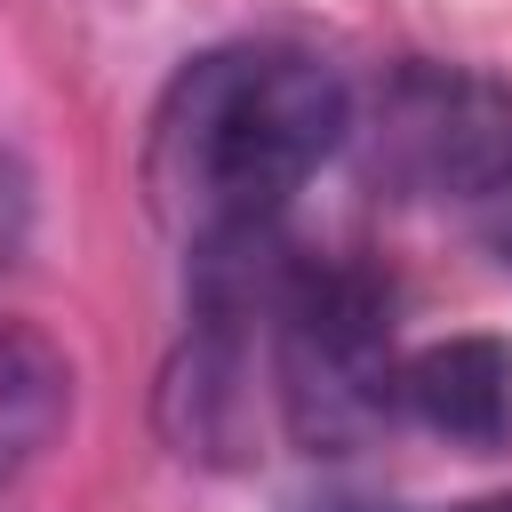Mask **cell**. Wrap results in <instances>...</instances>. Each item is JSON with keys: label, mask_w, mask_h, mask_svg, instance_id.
I'll use <instances>...</instances> for the list:
<instances>
[{"label": "cell", "mask_w": 512, "mask_h": 512, "mask_svg": "<svg viewBox=\"0 0 512 512\" xmlns=\"http://www.w3.org/2000/svg\"><path fill=\"white\" fill-rule=\"evenodd\" d=\"M352 88L312 48L240 40L192 56L152 120V200L200 248L232 232L280 224V208L312 184V168L344 144Z\"/></svg>", "instance_id": "cell-1"}, {"label": "cell", "mask_w": 512, "mask_h": 512, "mask_svg": "<svg viewBox=\"0 0 512 512\" xmlns=\"http://www.w3.org/2000/svg\"><path fill=\"white\" fill-rule=\"evenodd\" d=\"M272 320H280V400L312 448H352L360 432H376L400 408L392 400V384H400L392 320L360 272L296 264Z\"/></svg>", "instance_id": "cell-2"}, {"label": "cell", "mask_w": 512, "mask_h": 512, "mask_svg": "<svg viewBox=\"0 0 512 512\" xmlns=\"http://www.w3.org/2000/svg\"><path fill=\"white\" fill-rule=\"evenodd\" d=\"M376 160L408 184V192H440V200H472L512 168V96L464 72H400L384 88V120H376Z\"/></svg>", "instance_id": "cell-3"}, {"label": "cell", "mask_w": 512, "mask_h": 512, "mask_svg": "<svg viewBox=\"0 0 512 512\" xmlns=\"http://www.w3.org/2000/svg\"><path fill=\"white\" fill-rule=\"evenodd\" d=\"M392 400H400V416H416V424L440 432V440L496 448V440L512 432V344H496V336L424 344V352L400 360Z\"/></svg>", "instance_id": "cell-4"}, {"label": "cell", "mask_w": 512, "mask_h": 512, "mask_svg": "<svg viewBox=\"0 0 512 512\" xmlns=\"http://www.w3.org/2000/svg\"><path fill=\"white\" fill-rule=\"evenodd\" d=\"M72 416V360L48 328L0 320V480H16Z\"/></svg>", "instance_id": "cell-5"}, {"label": "cell", "mask_w": 512, "mask_h": 512, "mask_svg": "<svg viewBox=\"0 0 512 512\" xmlns=\"http://www.w3.org/2000/svg\"><path fill=\"white\" fill-rule=\"evenodd\" d=\"M24 240H32V168L0 144V272L24 256Z\"/></svg>", "instance_id": "cell-6"}, {"label": "cell", "mask_w": 512, "mask_h": 512, "mask_svg": "<svg viewBox=\"0 0 512 512\" xmlns=\"http://www.w3.org/2000/svg\"><path fill=\"white\" fill-rule=\"evenodd\" d=\"M464 216H472L480 248H488L496 264H512V168H504L488 192H472V200H464Z\"/></svg>", "instance_id": "cell-7"}, {"label": "cell", "mask_w": 512, "mask_h": 512, "mask_svg": "<svg viewBox=\"0 0 512 512\" xmlns=\"http://www.w3.org/2000/svg\"><path fill=\"white\" fill-rule=\"evenodd\" d=\"M464 512H512V496H472Z\"/></svg>", "instance_id": "cell-8"}]
</instances>
